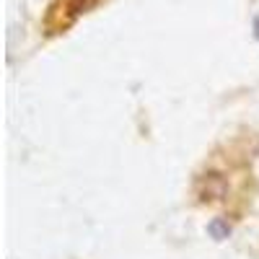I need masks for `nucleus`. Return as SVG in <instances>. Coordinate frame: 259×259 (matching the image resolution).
Here are the masks:
<instances>
[{
    "label": "nucleus",
    "mask_w": 259,
    "mask_h": 259,
    "mask_svg": "<svg viewBox=\"0 0 259 259\" xmlns=\"http://www.w3.org/2000/svg\"><path fill=\"white\" fill-rule=\"evenodd\" d=\"M104 0H52L50 8H47V18H45L47 34H62L65 29H70L80 16L91 13Z\"/></svg>",
    "instance_id": "f257e3e1"
},
{
    "label": "nucleus",
    "mask_w": 259,
    "mask_h": 259,
    "mask_svg": "<svg viewBox=\"0 0 259 259\" xmlns=\"http://www.w3.org/2000/svg\"><path fill=\"white\" fill-rule=\"evenodd\" d=\"M207 236H210V239H215V241H226L228 236H231V226H228V221H223V218L210 221V223H207Z\"/></svg>",
    "instance_id": "f03ea898"
}]
</instances>
